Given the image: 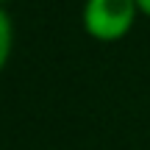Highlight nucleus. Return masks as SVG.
<instances>
[{
  "label": "nucleus",
  "instance_id": "nucleus-1",
  "mask_svg": "<svg viewBox=\"0 0 150 150\" xmlns=\"http://www.w3.org/2000/svg\"><path fill=\"white\" fill-rule=\"evenodd\" d=\"M136 17H139L136 0H83L81 25L86 36H92L95 42L111 45L131 33Z\"/></svg>",
  "mask_w": 150,
  "mask_h": 150
},
{
  "label": "nucleus",
  "instance_id": "nucleus-2",
  "mask_svg": "<svg viewBox=\"0 0 150 150\" xmlns=\"http://www.w3.org/2000/svg\"><path fill=\"white\" fill-rule=\"evenodd\" d=\"M11 50H14V22H11V14L6 11V6H0V72L8 67Z\"/></svg>",
  "mask_w": 150,
  "mask_h": 150
},
{
  "label": "nucleus",
  "instance_id": "nucleus-4",
  "mask_svg": "<svg viewBox=\"0 0 150 150\" xmlns=\"http://www.w3.org/2000/svg\"><path fill=\"white\" fill-rule=\"evenodd\" d=\"M6 3H11V0H0V6H6Z\"/></svg>",
  "mask_w": 150,
  "mask_h": 150
},
{
  "label": "nucleus",
  "instance_id": "nucleus-3",
  "mask_svg": "<svg viewBox=\"0 0 150 150\" xmlns=\"http://www.w3.org/2000/svg\"><path fill=\"white\" fill-rule=\"evenodd\" d=\"M136 6H139V14L150 17V0H136Z\"/></svg>",
  "mask_w": 150,
  "mask_h": 150
}]
</instances>
